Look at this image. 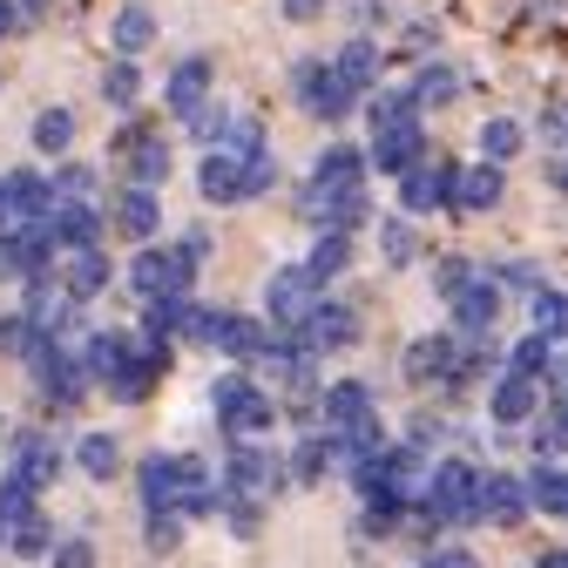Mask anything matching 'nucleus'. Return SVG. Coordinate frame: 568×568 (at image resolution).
<instances>
[{
  "instance_id": "obj_1",
  "label": "nucleus",
  "mask_w": 568,
  "mask_h": 568,
  "mask_svg": "<svg viewBox=\"0 0 568 568\" xmlns=\"http://www.w3.org/2000/svg\"><path fill=\"white\" fill-rule=\"evenodd\" d=\"M474 487H480V467L447 454V460H426V480L413 494V515L419 528H474Z\"/></svg>"
},
{
  "instance_id": "obj_2",
  "label": "nucleus",
  "mask_w": 568,
  "mask_h": 568,
  "mask_svg": "<svg viewBox=\"0 0 568 568\" xmlns=\"http://www.w3.org/2000/svg\"><path fill=\"white\" fill-rule=\"evenodd\" d=\"M210 413H217V426H224L231 440H257V434H271V426H277V399L251 373H237V366L210 379Z\"/></svg>"
},
{
  "instance_id": "obj_3",
  "label": "nucleus",
  "mask_w": 568,
  "mask_h": 568,
  "mask_svg": "<svg viewBox=\"0 0 568 568\" xmlns=\"http://www.w3.org/2000/svg\"><path fill=\"white\" fill-rule=\"evenodd\" d=\"M292 95H298V109H305L312 122H325V129H338V122L359 115V95H352V89L332 75V61H325V54L292 61Z\"/></svg>"
},
{
  "instance_id": "obj_4",
  "label": "nucleus",
  "mask_w": 568,
  "mask_h": 568,
  "mask_svg": "<svg viewBox=\"0 0 568 568\" xmlns=\"http://www.w3.org/2000/svg\"><path fill=\"white\" fill-rule=\"evenodd\" d=\"M217 487L237 494V501H257V508H264L271 494H284L292 480H284V454H271V447H257V440H231Z\"/></svg>"
},
{
  "instance_id": "obj_5",
  "label": "nucleus",
  "mask_w": 568,
  "mask_h": 568,
  "mask_svg": "<svg viewBox=\"0 0 568 568\" xmlns=\"http://www.w3.org/2000/svg\"><path fill=\"white\" fill-rule=\"evenodd\" d=\"M28 373H34V393H41L54 413H75V406L89 399L82 359H75L68 345H54V338H34V345H28Z\"/></svg>"
},
{
  "instance_id": "obj_6",
  "label": "nucleus",
  "mask_w": 568,
  "mask_h": 568,
  "mask_svg": "<svg viewBox=\"0 0 568 568\" xmlns=\"http://www.w3.org/2000/svg\"><path fill=\"white\" fill-rule=\"evenodd\" d=\"M129 284H135L142 305H150V298H190L196 264H190L176 244H142V251L129 257Z\"/></svg>"
},
{
  "instance_id": "obj_7",
  "label": "nucleus",
  "mask_w": 568,
  "mask_h": 568,
  "mask_svg": "<svg viewBox=\"0 0 568 568\" xmlns=\"http://www.w3.org/2000/svg\"><path fill=\"white\" fill-rule=\"evenodd\" d=\"M170 345H150V338H129V352H122V366L102 379V393L115 399V406H142L163 379H170Z\"/></svg>"
},
{
  "instance_id": "obj_8",
  "label": "nucleus",
  "mask_w": 568,
  "mask_h": 568,
  "mask_svg": "<svg viewBox=\"0 0 568 568\" xmlns=\"http://www.w3.org/2000/svg\"><path fill=\"white\" fill-rule=\"evenodd\" d=\"M454 176H460L454 156L426 150V156L399 176V210H406V224H413V217H434V210H454Z\"/></svg>"
},
{
  "instance_id": "obj_9",
  "label": "nucleus",
  "mask_w": 568,
  "mask_h": 568,
  "mask_svg": "<svg viewBox=\"0 0 568 568\" xmlns=\"http://www.w3.org/2000/svg\"><path fill=\"white\" fill-rule=\"evenodd\" d=\"M292 338L312 352V359H318V352H352V345H359V312H352L345 298H332V292H318Z\"/></svg>"
},
{
  "instance_id": "obj_10",
  "label": "nucleus",
  "mask_w": 568,
  "mask_h": 568,
  "mask_svg": "<svg viewBox=\"0 0 568 568\" xmlns=\"http://www.w3.org/2000/svg\"><path fill=\"white\" fill-rule=\"evenodd\" d=\"M379 406H373V386L366 379H332V386H318V406H312V419H318V434L325 440H345L352 426H366Z\"/></svg>"
},
{
  "instance_id": "obj_11",
  "label": "nucleus",
  "mask_w": 568,
  "mask_h": 568,
  "mask_svg": "<svg viewBox=\"0 0 568 568\" xmlns=\"http://www.w3.org/2000/svg\"><path fill=\"white\" fill-rule=\"evenodd\" d=\"M501 305H508V292L494 284L480 264H474V277L460 284V292L447 298V312H454V332L460 338H494V318H501Z\"/></svg>"
},
{
  "instance_id": "obj_12",
  "label": "nucleus",
  "mask_w": 568,
  "mask_h": 568,
  "mask_svg": "<svg viewBox=\"0 0 568 568\" xmlns=\"http://www.w3.org/2000/svg\"><path fill=\"white\" fill-rule=\"evenodd\" d=\"M122 170H129V183H135V190H163V183H170V170H176V150L163 142V122L135 115V142H129Z\"/></svg>"
},
{
  "instance_id": "obj_13",
  "label": "nucleus",
  "mask_w": 568,
  "mask_h": 568,
  "mask_svg": "<svg viewBox=\"0 0 568 568\" xmlns=\"http://www.w3.org/2000/svg\"><path fill=\"white\" fill-rule=\"evenodd\" d=\"M312 284H305V271L298 264H277L271 277H264V318H271V332H298L305 325V312H312Z\"/></svg>"
},
{
  "instance_id": "obj_14",
  "label": "nucleus",
  "mask_w": 568,
  "mask_h": 568,
  "mask_svg": "<svg viewBox=\"0 0 568 568\" xmlns=\"http://www.w3.org/2000/svg\"><path fill=\"white\" fill-rule=\"evenodd\" d=\"M454 359H460V338L454 332H419V338H406L399 373L413 386H454Z\"/></svg>"
},
{
  "instance_id": "obj_15",
  "label": "nucleus",
  "mask_w": 568,
  "mask_h": 568,
  "mask_svg": "<svg viewBox=\"0 0 568 568\" xmlns=\"http://www.w3.org/2000/svg\"><path fill=\"white\" fill-rule=\"evenodd\" d=\"M474 521H487V528H521V521H528V494H521V480L501 474V467H487L480 487H474Z\"/></svg>"
},
{
  "instance_id": "obj_16",
  "label": "nucleus",
  "mask_w": 568,
  "mask_h": 568,
  "mask_svg": "<svg viewBox=\"0 0 568 568\" xmlns=\"http://www.w3.org/2000/svg\"><path fill=\"white\" fill-rule=\"evenodd\" d=\"M102 224H115L129 244H156V231H163V196L122 183V190L109 196V217H102Z\"/></svg>"
},
{
  "instance_id": "obj_17",
  "label": "nucleus",
  "mask_w": 568,
  "mask_h": 568,
  "mask_svg": "<svg viewBox=\"0 0 568 568\" xmlns=\"http://www.w3.org/2000/svg\"><path fill=\"white\" fill-rule=\"evenodd\" d=\"M8 474L28 480L34 494L54 487V480H61V447H54V434H41V426H21L14 447H8Z\"/></svg>"
},
{
  "instance_id": "obj_18",
  "label": "nucleus",
  "mask_w": 568,
  "mask_h": 568,
  "mask_svg": "<svg viewBox=\"0 0 568 568\" xmlns=\"http://www.w3.org/2000/svg\"><path fill=\"white\" fill-rule=\"evenodd\" d=\"M41 237H48L54 251H95V244H102V210H95V203H48Z\"/></svg>"
},
{
  "instance_id": "obj_19",
  "label": "nucleus",
  "mask_w": 568,
  "mask_h": 568,
  "mask_svg": "<svg viewBox=\"0 0 568 568\" xmlns=\"http://www.w3.org/2000/svg\"><path fill=\"white\" fill-rule=\"evenodd\" d=\"M210 89H217V68H210V54H183V61L170 68V82H163V109L183 122V115H196V109L210 102Z\"/></svg>"
},
{
  "instance_id": "obj_20",
  "label": "nucleus",
  "mask_w": 568,
  "mask_h": 568,
  "mask_svg": "<svg viewBox=\"0 0 568 568\" xmlns=\"http://www.w3.org/2000/svg\"><path fill=\"white\" fill-rule=\"evenodd\" d=\"M332 75H338V82H345L352 95L366 102V95L379 89V75H386V48H379L373 34H352V41H345V48L332 54Z\"/></svg>"
},
{
  "instance_id": "obj_21",
  "label": "nucleus",
  "mask_w": 568,
  "mask_h": 568,
  "mask_svg": "<svg viewBox=\"0 0 568 568\" xmlns=\"http://www.w3.org/2000/svg\"><path fill=\"white\" fill-rule=\"evenodd\" d=\"M305 190H318V196L366 190V156L352 150V142H325V150H318V163H312V176H305Z\"/></svg>"
},
{
  "instance_id": "obj_22",
  "label": "nucleus",
  "mask_w": 568,
  "mask_h": 568,
  "mask_svg": "<svg viewBox=\"0 0 568 568\" xmlns=\"http://www.w3.org/2000/svg\"><path fill=\"white\" fill-rule=\"evenodd\" d=\"M366 156V170H379V176H406L419 156H426V129L419 122H406V129H379L373 135V150H359Z\"/></svg>"
},
{
  "instance_id": "obj_23",
  "label": "nucleus",
  "mask_w": 568,
  "mask_h": 568,
  "mask_svg": "<svg viewBox=\"0 0 568 568\" xmlns=\"http://www.w3.org/2000/svg\"><path fill=\"white\" fill-rule=\"evenodd\" d=\"M115 284V264H109V251L95 244V251H68V271H61V284L54 292L61 298H75V305H89V298H102Z\"/></svg>"
},
{
  "instance_id": "obj_24",
  "label": "nucleus",
  "mask_w": 568,
  "mask_h": 568,
  "mask_svg": "<svg viewBox=\"0 0 568 568\" xmlns=\"http://www.w3.org/2000/svg\"><path fill=\"white\" fill-rule=\"evenodd\" d=\"M501 196H508V170H494V163H467L454 176V210H467V217L501 210Z\"/></svg>"
},
{
  "instance_id": "obj_25",
  "label": "nucleus",
  "mask_w": 568,
  "mask_h": 568,
  "mask_svg": "<svg viewBox=\"0 0 568 568\" xmlns=\"http://www.w3.org/2000/svg\"><path fill=\"white\" fill-rule=\"evenodd\" d=\"M196 196H203V203H217V210L244 203V163L224 156V150H203V163H196Z\"/></svg>"
},
{
  "instance_id": "obj_26",
  "label": "nucleus",
  "mask_w": 568,
  "mask_h": 568,
  "mask_svg": "<svg viewBox=\"0 0 568 568\" xmlns=\"http://www.w3.org/2000/svg\"><path fill=\"white\" fill-rule=\"evenodd\" d=\"M150 41H156V14L142 8V0H129V8L109 14V48H115V61H135Z\"/></svg>"
},
{
  "instance_id": "obj_27",
  "label": "nucleus",
  "mask_w": 568,
  "mask_h": 568,
  "mask_svg": "<svg viewBox=\"0 0 568 568\" xmlns=\"http://www.w3.org/2000/svg\"><path fill=\"white\" fill-rule=\"evenodd\" d=\"M535 406H541V386L535 379H515V373H501V379H494V393H487V413L501 419V426H528Z\"/></svg>"
},
{
  "instance_id": "obj_28",
  "label": "nucleus",
  "mask_w": 568,
  "mask_h": 568,
  "mask_svg": "<svg viewBox=\"0 0 568 568\" xmlns=\"http://www.w3.org/2000/svg\"><path fill=\"white\" fill-rule=\"evenodd\" d=\"M48 251H54V244L41 237V224L0 237V264H8V277H41V271H48Z\"/></svg>"
},
{
  "instance_id": "obj_29",
  "label": "nucleus",
  "mask_w": 568,
  "mask_h": 568,
  "mask_svg": "<svg viewBox=\"0 0 568 568\" xmlns=\"http://www.w3.org/2000/svg\"><path fill=\"white\" fill-rule=\"evenodd\" d=\"M332 467H338V447H332L325 434H305L292 454H284V480H298V487H318Z\"/></svg>"
},
{
  "instance_id": "obj_30",
  "label": "nucleus",
  "mask_w": 568,
  "mask_h": 568,
  "mask_svg": "<svg viewBox=\"0 0 568 568\" xmlns=\"http://www.w3.org/2000/svg\"><path fill=\"white\" fill-rule=\"evenodd\" d=\"M28 142L41 156H54V163H68V150H75V109L68 102H54V109H41L34 115V129H28Z\"/></svg>"
},
{
  "instance_id": "obj_31",
  "label": "nucleus",
  "mask_w": 568,
  "mask_h": 568,
  "mask_svg": "<svg viewBox=\"0 0 568 568\" xmlns=\"http://www.w3.org/2000/svg\"><path fill=\"white\" fill-rule=\"evenodd\" d=\"M190 305H196V298H150V305H142V332H135V338L176 345V338L190 332Z\"/></svg>"
},
{
  "instance_id": "obj_32",
  "label": "nucleus",
  "mask_w": 568,
  "mask_h": 568,
  "mask_svg": "<svg viewBox=\"0 0 568 568\" xmlns=\"http://www.w3.org/2000/svg\"><path fill=\"white\" fill-rule=\"evenodd\" d=\"M129 338H135V332H115V325H109V332H89V338H82V352H75V359H82L89 386H102V379H109V373L122 366V352H129Z\"/></svg>"
},
{
  "instance_id": "obj_33",
  "label": "nucleus",
  "mask_w": 568,
  "mask_h": 568,
  "mask_svg": "<svg viewBox=\"0 0 568 568\" xmlns=\"http://www.w3.org/2000/svg\"><path fill=\"white\" fill-rule=\"evenodd\" d=\"M0 183H8L14 224H41V217H48V176H41V170H8Z\"/></svg>"
},
{
  "instance_id": "obj_34",
  "label": "nucleus",
  "mask_w": 568,
  "mask_h": 568,
  "mask_svg": "<svg viewBox=\"0 0 568 568\" xmlns=\"http://www.w3.org/2000/svg\"><path fill=\"white\" fill-rule=\"evenodd\" d=\"M521 494H528V508H541L548 521H561V508H568L561 460H535V467H528V480H521Z\"/></svg>"
},
{
  "instance_id": "obj_35",
  "label": "nucleus",
  "mask_w": 568,
  "mask_h": 568,
  "mask_svg": "<svg viewBox=\"0 0 568 568\" xmlns=\"http://www.w3.org/2000/svg\"><path fill=\"white\" fill-rule=\"evenodd\" d=\"M521 142H528V129H521L515 115H487V122H480V163L508 170V156H521Z\"/></svg>"
},
{
  "instance_id": "obj_36",
  "label": "nucleus",
  "mask_w": 568,
  "mask_h": 568,
  "mask_svg": "<svg viewBox=\"0 0 568 568\" xmlns=\"http://www.w3.org/2000/svg\"><path fill=\"white\" fill-rule=\"evenodd\" d=\"M460 95V68L454 61H426L413 75V109H447Z\"/></svg>"
},
{
  "instance_id": "obj_37",
  "label": "nucleus",
  "mask_w": 568,
  "mask_h": 568,
  "mask_svg": "<svg viewBox=\"0 0 568 568\" xmlns=\"http://www.w3.org/2000/svg\"><path fill=\"white\" fill-rule=\"evenodd\" d=\"M75 467H82L89 480H115V474H122V440L95 426V434H82V440H75Z\"/></svg>"
},
{
  "instance_id": "obj_38",
  "label": "nucleus",
  "mask_w": 568,
  "mask_h": 568,
  "mask_svg": "<svg viewBox=\"0 0 568 568\" xmlns=\"http://www.w3.org/2000/svg\"><path fill=\"white\" fill-rule=\"evenodd\" d=\"M345 264H352V237H318V244L305 251V264H298V271H305L312 292H325V284H332Z\"/></svg>"
},
{
  "instance_id": "obj_39",
  "label": "nucleus",
  "mask_w": 568,
  "mask_h": 568,
  "mask_svg": "<svg viewBox=\"0 0 568 568\" xmlns=\"http://www.w3.org/2000/svg\"><path fill=\"white\" fill-rule=\"evenodd\" d=\"M0 548H14L21 561H48V548H54V521L34 508V515H21V521H8V541Z\"/></svg>"
},
{
  "instance_id": "obj_40",
  "label": "nucleus",
  "mask_w": 568,
  "mask_h": 568,
  "mask_svg": "<svg viewBox=\"0 0 568 568\" xmlns=\"http://www.w3.org/2000/svg\"><path fill=\"white\" fill-rule=\"evenodd\" d=\"M359 109H366L373 135H379V129H406V122H419V109H413V89H373Z\"/></svg>"
},
{
  "instance_id": "obj_41",
  "label": "nucleus",
  "mask_w": 568,
  "mask_h": 568,
  "mask_svg": "<svg viewBox=\"0 0 568 568\" xmlns=\"http://www.w3.org/2000/svg\"><path fill=\"white\" fill-rule=\"evenodd\" d=\"M102 102L109 109H135L142 102V68L135 61H109L102 68Z\"/></svg>"
},
{
  "instance_id": "obj_42",
  "label": "nucleus",
  "mask_w": 568,
  "mask_h": 568,
  "mask_svg": "<svg viewBox=\"0 0 568 568\" xmlns=\"http://www.w3.org/2000/svg\"><path fill=\"white\" fill-rule=\"evenodd\" d=\"M379 251H386V264H393V271H406V264H419V251H426V244H419V231H413L406 217H386V224H379Z\"/></svg>"
},
{
  "instance_id": "obj_43",
  "label": "nucleus",
  "mask_w": 568,
  "mask_h": 568,
  "mask_svg": "<svg viewBox=\"0 0 568 568\" xmlns=\"http://www.w3.org/2000/svg\"><path fill=\"white\" fill-rule=\"evenodd\" d=\"M568 406H561V393H548V406H535V460H561V419Z\"/></svg>"
},
{
  "instance_id": "obj_44",
  "label": "nucleus",
  "mask_w": 568,
  "mask_h": 568,
  "mask_svg": "<svg viewBox=\"0 0 568 568\" xmlns=\"http://www.w3.org/2000/svg\"><path fill=\"white\" fill-rule=\"evenodd\" d=\"M95 196V170L89 163H61L48 176V203H89Z\"/></svg>"
},
{
  "instance_id": "obj_45",
  "label": "nucleus",
  "mask_w": 568,
  "mask_h": 568,
  "mask_svg": "<svg viewBox=\"0 0 568 568\" xmlns=\"http://www.w3.org/2000/svg\"><path fill=\"white\" fill-rule=\"evenodd\" d=\"M183 129L203 142V150H224V129H231V109L224 102H203L196 115H183Z\"/></svg>"
},
{
  "instance_id": "obj_46",
  "label": "nucleus",
  "mask_w": 568,
  "mask_h": 568,
  "mask_svg": "<svg viewBox=\"0 0 568 568\" xmlns=\"http://www.w3.org/2000/svg\"><path fill=\"white\" fill-rule=\"evenodd\" d=\"M528 312H535V338H561V284H535Z\"/></svg>"
},
{
  "instance_id": "obj_47",
  "label": "nucleus",
  "mask_w": 568,
  "mask_h": 568,
  "mask_svg": "<svg viewBox=\"0 0 568 568\" xmlns=\"http://www.w3.org/2000/svg\"><path fill=\"white\" fill-rule=\"evenodd\" d=\"M217 515H224V528H231L237 541H251V535L264 528V508H257V501H237V494H224V487H217Z\"/></svg>"
},
{
  "instance_id": "obj_48",
  "label": "nucleus",
  "mask_w": 568,
  "mask_h": 568,
  "mask_svg": "<svg viewBox=\"0 0 568 568\" xmlns=\"http://www.w3.org/2000/svg\"><path fill=\"white\" fill-rule=\"evenodd\" d=\"M48 568H95V541L89 535H54Z\"/></svg>"
},
{
  "instance_id": "obj_49",
  "label": "nucleus",
  "mask_w": 568,
  "mask_h": 568,
  "mask_svg": "<svg viewBox=\"0 0 568 568\" xmlns=\"http://www.w3.org/2000/svg\"><path fill=\"white\" fill-rule=\"evenodd\" d=\"M142 548H150V555H176L183 548V521L176 515H150V521H142Z\"/></svg>"
},
{
  "instance_id": "obj_50",
  "label": "nucleus",
  "mask_w": 568,
  "mask_h": 568,
  "mask_svg": "<svg viewBox=\"0 0 568 568\" xmlns=\"http://www.w3.org/2000/svg\"><path fill=\"white\" fill-rule=\"evenodd\" d=\"M487 277L501 284V292H508V284H521V292H535V284H541V264H535V257H501V264H494Z\"/></svg>"
},
{
  "instance_id": "obj_51",
  "label": "nucleus",
  "mask_w": 568,
  "mask_h": 568,
  "mask_svg": "<svg viewBox=\"0 0 568 568\" xmlns=\"http://www.w3.org/2000/svg\"><path fill=\"white\" fill-rule=\"evenodd\" d=\"M271 190H277V156L264 150V156L244 163V203H257V196H271Z\"/></svg>"
},
{
  "instance_id": "obj_52",
  "label": "nucleus",
  "mask_w": 568,
  "mask_h": 568,
  "mask_svg": "<svg viewBox=\"0 0 568 568\" xmlns=\"http://www.w3.org/2000/svg\"><path fill=\"white\" fill-rule=\"evenodd\" d=\"M467 277H474V257H440V264H434V292H440V298H454Z\"/></svg>"
},
{
  "instance_id": "obj_53",
  "label": "nucleus",
  "mask_w": 568,
  "mask_h": 568,
  "mask_svg": "<svg viewBox=\"0 0 568 568\" xmlns=\"http://www.w3.org/2000/svg\"><path fill=\"white\" fill-rule=\"evenodd\" d=\"M28 345H34V332L21 325V312H0V352H8V359H28Z\"/></svg>"
},
{
  "instance_id": "obj_54",
  "label": "nucleus",
  "mask_w": 568,
  "mask_h": 568,
  "mask_svg": "<svg viewBox=\"0 0 568 568\" xmlns=\"http://www.w3.org/2000/svg\"><path fill=\"white\" fill-rule=\"evenodd\" d=\"M541 142L561 150V95H548V109H541Z\"/></svg>"
},
{
  "instance_id": "obj_55",
  "label": "nucleus",
  "mask_w": 568,
  "mask_h": 568,
  "mask_svg": "<svg viewBox=\"0 0 568 568\" xmlns=\"http://www.w3.org/2000/svg\"><path fill=\"white\" fill-rule=\"evenodd\" d=\"M419 568H480V561H474L467 548H434V555H426Z\"/></svg>"
},
{
  "instance_id": "obj_56",
  "label": "nucleus",
  "mask_w": 568,
  "mask_h": 568,
  "mask_svg": "<svg viewBox=\"0 0 568 568\" xmlns=\"http://www.w3.org/2000/svg\"><path fill=\"white\" fill-rule=\"evenodd\" d=\"M277 8H284V21H318L325 0H277Z\"/></svg>"
},
{
  "instance_id": "obj_57",
  "label": "nucleus",
  "mask_w": 568,
  "mask_h": 568,
  "mask_svg": "<svg viewBox=\"0 0 568 568\" xmlns=\"http://www.w3.org/2000/svg\"><path fill=\"white\" fill-rule=\"evenodd\" d=\"M14 8H21V21H48V14H54V0H14Z\"/></svg>"
},
{
  "instance_id": "obj_58",
  "label": "nucleus",
  "mask_w": 568,
  "mask_h": 568,
  "mask_svg": "<svg viewBox=\"0 0 568 568\" xmlns=\"http://www.w3.org/2000/svg\"><path fill=\"white\" fill-rule=\"evenodd\" d=\"M14 28H21V8H14V0H0V41H8Z\"/></svg>"
},
{
  "instance_id": "obj_59",
  "label": "nucleus",
  "mask_w": 568,
  "mask_h": 568,
  "mask_svg": "<svg viewBox=\"0 0 568 568\" xmlns=\"http://www.w3.org/2000/svg\"><path fill=\"white\" fill-rule=\"evenodd\" d=\"M528 568H568V555H561V548H541V555H535Z\"/></svg>"
},
{
  "instance_id": "obj_60",
  "label": "nucleus",
  "mask_w": 568,
  "mask_h": 568,
  "mask_svg": "<svg viewBox=\"0 0 568 568\" xmlns=\"http://www.w3.org/2000/svg\"><path fill=\"white\" fill-rule=\"evenodd\" d=\"M0 231H14V210H8V183H0Z\"/></svg>"
},
{
  "instance_id": "obj_61",
  "label": "nucleus",
  "mask_w": 568,
  "mask_h": 568,
  "mask_svg": "<svg viewBox=\"0 0 568 568\" xmlns=\"http://www.w3.org/2000/svg\"><path fill=\"white\" fill-rule=\"evenodd\" d=\"M0 277H8V264H0Z\"/></svg>"
},
{
  "instance_id": "obj_62",
  "label": "nucleus",
  "mask_w": 568,
  "mask_h": 568,
  "mask_svg": "<svg viewBox=\"0 0 568 568\" xmlns=\"http://www.w3.org/2000/svg\"><path fill=\"white\" fill-rule=\"evenodd\" d=\"M0 541H8V528H0Z\"/></svg>"
}]
</instances>
